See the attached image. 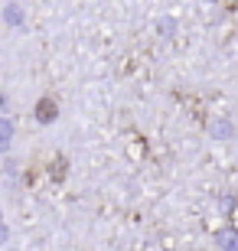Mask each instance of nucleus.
Masks as SVG:
<instances>
[{
  "label": "nucleus",
  "mask_w": 238,
  "mask_h": 251,
  "mask_svg": "<svg viewBox=\"0 0 238 251\" xmlns=\"http://www.w3.org/2000/svg\"><path fill=\"white\" fill-rule=\"evenodd\" d=\"M55 118H59L55 101H53V98H39V101H36V121L39 124H53Z\"/></svg>",
  "instance_id": "1"
},
{
  "label": "nucleus",
  "mask_w": 238,
  "mask_h": 251,
  "mask_svg": "<svg viewBox=\"0 0 238 251\" xmlns=\"http://www.w3.org/2000/svg\"><path fill=\"white\" fill-rule=\"evenodd\" d=\"M3 23H7V26H20V23H23V10H20V3H7V10H3Z\"/></svg>",
  "instance_id": "2"
},
{
  "label": "nucleus",
  "mask_w": 238,
  "mask_h": 251,
  "mask_svg": "<svg viewBox=\"0 0 238 251\" xmlns=\"http://www.w3.org/2000/svg\"><path fill=\"white\" fill-rule=\"evenodd\" d=\"M219 245L225 251H238V235L235 232H219Z\"/></svg>",
  "instance_id": "3"
},
{
  "label": "nucleus",
  "mask_w": 238,
  "mask_h": 251,
  "mask_svg": "<svg viewBox=\"0 0 238 251\" xmlns=\"http://www.w3.org/2000/svg\"><path fill=\"white\" fill-rule=\"evenodd\" d=\"M0 140H13V121H10L7 114H0Z\"/></svg>",
  "instance_id": "4"
},
{
  "label": "nucleus",
  "mask_w": 238,
  "mask_h": 251,
  "mask_svg": "<svg viewBox=\"0 0 238 251\" xmlns=\"http://www.w3.org/2000/svg\"><path fill=\"white\" fill-rule=\"evenodd\" d=\"M7 242H10V225H7V222H0V248H3Z\"/></svg>",
  "instance_id": "5"
},
{
  "label": "nucleus",
  "mask_w": 238,
  "mask_h": 251,
  "mask_svg": "<svg viewBox=\"0 0 238 251\" xmlns=\"http://www.w3.org/2000/svg\"><path fill=\"white\" fill-rule=\"evenodd\" d=\"M7 150H10V144H7V140H0V157H3Z\"/></svg>",
  "instance_id": "6"
},
{
  "label": "nucleus",
  "mask_w": 238,
  "mask_h": 251,
  "mask_svg": "<svg viewBox=\"0 0 238 251\" xmlns=\"http://www.w3.org/2000/svg\"><path fill=\"white\" fill-rule=\"evenodd\" d=\"M0 222H3V209H0Z\"/></svg>",
  "instance_id": "7"
}]
</instances>
